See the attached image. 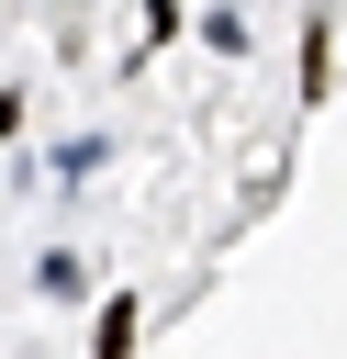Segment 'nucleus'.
I'll use <instances>...</instances> for the list:
<instances>
[{
	"instance_id": "f257e3e1",
	"label": "nucleus",
	"mask_w": 347,
	"mask_h": 359,
	"mask_svg": "<svg viewBox=\"0 0 347 359\" xmlns=\"http://www.w3.org/2000/svg\"><path fill=\"white\" fill-rule=\"evenodd\" d=\"M325 79H336V0L302 11V101H325Z\"/></svg>"
},
{
	"instance_id": "f03ea898",
	"label": "nucleus",
	"mask_w": 347,
	"mask_h": 359,
	"mask_svg": "<svg viewBox=\"0 0 347 359\" xmlns=\"http://www.w3.org/2000/svg\"><path fill=\"white\" fill-rule=\"evenodd\" d=\"M34 292H45V303H78V292H90V258H78V247H45V258H34Z\"/></svg>"
},
{
	"instance_id": "7ed1b4c3",
	"label": "nucleus",
	"mask_w": 347,
	"mask_h": 359,
	"mask_svg": "<svg viewBox=\"0 0 347 359\" xmlns=\"http://www.w3.org/2000/svg\"><path fill=\"white\" fill-rule=\"evenodd\" d=\"M134 348V292H101V314H90V359H123Z\"/></svg>"
}]
</instances>
